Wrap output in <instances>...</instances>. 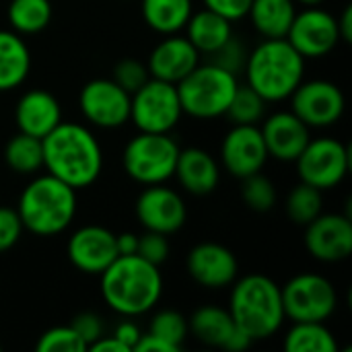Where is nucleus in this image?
Wrapping results in <instances>:
<instances>
[{
	"label": "nucleus",
	"mask_w": 352,
	"mask_h": 352,
	"mask_svg": "<svg viewBox=\"0 0 352 352\" xmlns=\"http://www.w3.org/2000/svg\"><path fill=\"white\" fill-rule=\"evenodd\" d=\"M144 23L161 33L171 35L186 27L188 19L194 12L192 0H142L140 2Z\"/></svg>",
	"instance_id": "bb28decb"
},
{
	"label": "nucleus",
	"mask_w": 352,
	"mask_h": 352,
	"mask_svg": "<svg viewBox=\"0 0 352 352\" xmlns=\"http://www.w3.org/2000/svg\"><path fill=\"white\" fill-rule=\"evenodd\" d=\"M241 198L245 202L248 208H252L254 212H268L274 208L276 204V188L272 184V179H268L266 175L254 173L241 179Z\"/></svg>",
	"instance_id": "473e14b6"
},
{
	"label": "nucleus",
	"mask_w": 352,
	"mask_h": 352,
	"mask_svg": "<svg viewBox=\"0 0 352 352\" xmlns=\"http://www.w3.org/2000/svg\"><path fill=\"white\" fill-rule=\"evenodd\" d=\"M54 16L50 0H10L8 23L19 35H35L43 31Z\"/></svg>",
	"instance_id": "c756f323"
},
{
	"label": "nucleus",
	"mask_w": 352,
	"mask_h": 352,
	"mask_svg": "<svg viewBox=\"0 0 352 352\" xmlns=\"http://www.w3.org/2000/svg\"><path fill=\"white\" fill-rule=\"evenodd\" d=\"M134 210L140 225L146 231H155L163 235L177 233L188 219V208L184 198L175 190L163 184L146 186L138 194Z\"/></svg>",
	"instance_id": "4468645a"
},
{
	"label": "nucleus",
	"mask_w": 352,
	"mask_h": 352,
	"mask_svg": "<svg viewBox=\"0 0 352 352\" xmlns=\"http://www.w3.org/2000/svg\"><path fill=\"white\" fill-rule=\"evenodd\" d=\"M188 39L200 54H214L221 45H225L233 37L231 21L217 14L210 8H202L198 12H192V16L186 23Z\"/></svg>",
	"instance_id": "5701e85b"
},
{
	"label": "nucleus",
	"mask_w": 352,
	"mask_h": 352,
	"mask_svg": "<svg viewBox=\"0 0 352 352\" xmlns=\"http://www.w3.org/2000/svg\"><path fill=\"white\" fill-rule=\"evenodd\" d=\"M23 223L16 212V208H6L0 206V254L12 250L19 239L23 237Z\"/></svg>",
	"instance_id": "58836bf2"
},
{
	"label": "nucleus",
	"mask_w": 352,
	"mask_h": 352,
	"mask_svg": "<svg viewBox=\"0 0 352 352\" xmlns=\"http://www.w3.org/2000/svg\"><path fill=\"white\" fill-rule=\"evenodd\" d=\"M229 314L235 326L254 342L272 338L287 320L280 287L266 274L235 278L229 295Z\"/></svg>",
	"instance_id": "7ed1b4c3"
},
{
	"label": "nucleus",
	"mask_w": 352,
	"mask_h": 352,
	"mask_svg": "<svg viewBox=\"0 0 352 352\" xmlns=\"http://www.w3.org/2000/svg\"><path fill=\"white\" fill-rule=\"evenodd\" d=\"M124 91H128L130 95L136 91V89H140L148 78H151V74H148V68H146V64H142V62H138V60H134V58H124V60H120L116 66H113V76H111Z\"/></svg>",
	"instance_id": "c9c22d12"
},
{
	"label": "nucleus",
	"mask_w": 352,
	"mask_h": 352,
	"mask_svg": "<svg viewBox=\"0 0 352 352\" xmlns=\"http://www.w3.org/2000/svg\"><path fill=\"white\" fill-rule=\"evenodd\" d=\"M266 99L258 95L248 82L237 85V91L225 111L231 124H258L266 111Z\"/></svg>",
	"instance_id": "2f4dec72"
},
{
	"label": "nucleus",
	"mask_w": 352,
	"mask_h": 352,
	"mask_svg": "<svg viewBox=\"0 0 352 352\" xmlns=\"http://www.w3.org/2000/svg\"><path fill=\"white\" fill-rule=\"evenodd\" d=\"M179 144L169 134L138 132L122 153V165L130 179L142 186L165 184L173 177Z\"/></svg>",
	"instance_id": "0eeeda50"
},
{
	"label": "nucleus",
	"mask_w": 352,
	"mask_h": 352,
	"mask_svg": "<svg viewBox=\"0 0 352 352\" xmlns=\"http://www.w3.org/2000/svg\"><path fill=\"white\" fill-rule=\"evenodd\" d=\"M31 70V54L16 31L0 29V93L23 85Z\"/></svg>",
	"instance_id": "b1692460"
},
{
	"label": "nucleus",
	"mask_w": 352,
	"mask_h": 352,
	"mask_svg": "<svg viewBox=\"0 0 352 352\" xmlns=\"http://www.w3.org/2000/svg\"><path fill=\"white\" fill-rule=\"evenodd\" d=\"M62 122V105L45 89H31L23 93L14 107V124L19 132L43 138Z\"/></svg>",
	"instance_id": "412c9836"
},
{
	"label": "nucleus",
	"mask_w": 352,
	"mask_h": 352,
	"mask_svg": "<svg viewBox=\"0 0 352 352\" xmlns=\"http://www.w3.org/2000/svg\"><path fill=\"white\" fill-rule=\"evenodd\" d=\"M0 349H2V346H0Z\"/></svg>",
	"instance_id": "8fccbe9b"
},
{
	"label": "nucleus",
	"mask_w": 352,
	"mask_h": 352,
	"mask_svg": "<svg viewBox=\"0 0 352 352\" xmlns=\"http://www.w3.org/2000/svg\"><path fill=\"white\" fill-rule=\"evenodd\" d=\"M186 268L194 283L212 291L231 287L239 276V262L235 254L214 241L194 245L188 254Z\"/></svg>",
	"instance_id": "a211bd4d"
},
{
	"label": "nucleus",
	"mask_w": 352,
	"mask_h": 352,
	"mask_svg": "<svg viewBox=\"0 0 352 352\" xmlns=\"http://www.w3.org/2000/svg\"><path fill=\"white\" fill-rule=\"evenodd\" d=\"M287 352H336L338 342L326 322H293L285 336Z\"/></svg>",
	"instance_id": "cd10ccee"
},
{
	"label": "nucleus",
	"mask_w": 352,
	"mask_h": 352,
	"mask_svg": "<svg viewBox=\"0 0 352 352\" xmlns=\"http://www.w3.org/2000/svg\"><path fill=\"white\" fill-rule=\"evenodd\" d=\"M297 14L295 0H252L248 16L264 39L287 37Z\"/></svg>",
	"instance_id": "393cba45"
},
{
	"label": "nucleus",
	"mask_w": 352,
	"mask_h": 352,
	"mask_svg": "<svg viewBox=\"0 0 352 352\" xmlns=\"http://www.w3.org/2000/svg\"><path fill=\"white\" fill-rule=\"evenodd\" d=\"M116 248H118V256H134L138 250V235L134 233L116 235Z\"/></svg>",
	"instance_id": "c03bdc74"
},
{
	"label": "nucleus",
	"mask_w": 352,
	"mask_h": 352,
	"mask_svg": "<svg viewBox=\"0 0 352 352\" xmlns=\"http://www.w3.org/2000/svg\"><path fill=\"white\" fill-rule=\"evenodd\" d=\"M148 332L171 342L173 346L182 349L186 338H188V320L175 311V309H163V311H157L153 318H151V324H148Z\"/></svg>",
	"instance_id": "72a5a7b5"
},
{
	"label": "nucleus",
	"mask_w": 352,
	"mask_h": 352,
	"mask_svg": "<svg viewBox=\"0 0 352 352\" xmlns=\"http://www.w3.org/2000/svg\"><path fill=\"white\" fill-rule=\"evenodd\" d=\"M254 344V340L245 334V332H241L239 328H235V332L231 334V338H229V342L225 344V351L229 352H243L248 351L250 346Z\"/></svg>",
	"instance_id": "49530a36"
},
{
	"label": "nucleus",
	"mask_w": 352,
	"mask_h": 352,
	"mask_svg": "<svg viewBox=\"0 0 352 352\" xmlns=\"http://www.w3.org/2000/svg\"><path fill=\"white\" fill-rule=\"evenodd\" d=\"M99 276L105 303L124 318L148 314L163 295V276L159 266L136 254L118 256Z\"/></svg>",
	"instance_id": "f03ea898"
},
{
	"label": "nucleus",
	"mask_w": 352,
	"mask_h": 352,
	"mask_svg": "<svg viewBox=\"0 0 352 352\" xmlns=\"http://www.w3.org/2000/svg\"><path fill=\"white\" fill-rule=\"evenodd\" d=\"M82 118L97 128L116 130L130 122V93L113 78H93L78 93Z\"/></svg>",
	"instance_id": "f8f14e48"
},
{
	"label": "nucleus",
	"mask_w": 352,
	"mask_h": 352,
	"mask_svg": "<svg viewBox=\"0 0 352 352\" xmlns=\"http://www.w3.org/2000/svg\"><path fill=\"white\" fill-rule=\"evenodd\" d=\"M43 169L74 190L93 186L103 171V148L82 124L60 122L41 138Z\"/></svg>",
	"instance_id": "f257e3e1"
},
{
	"label": "nucleus",
	"mask_w": 352,
	"mask_h": 352,
	"mask_svg": "<svg viewBox=\"0 0 352 352\" xmlns=\"http://www.w3.org/2000/svg\"><path fill=\"white\" fill-rule=\"evenodd\" d=\"M198 64H200V52L190 43L188 37L175 33L161 39L153 47L146 60V68L153 78L173 85L186 78Z\"/></svg>",
	"instance_id": "aec40b11"
},
{
	"label": "nucleus",
	"mask_w": 352,
	"mask_h": 352,
	"mask_svg": "<svg viewBox=\"0 0 352 352\" xmlns=\"http://www.w3.org/2000/svg\"><path fill=\"white\" fill-rule=\"evenodd\" d=\"M295 163L297 175L303 184L326 192L340 186L346 177L351 169V151L338 138H309Z\"/></svg>",
	"instance_id": "9d476101"
},
{
	"label": "nucleus",
	"mask_w": 352,
	"mask_h": 352,
	"mask_svg": "<svg viewBox=\"0 0 352 352\" xmlns=\"http://www.w3.org/2000/svg\"><path fill=\"white\" fill-rule=\"evenodd\" d=\"M173 177H177L179 186L186 192L194 196H206L217 190L221 179V167L217 159L204 148H179Z\"/></svg>",
	"instance_id": "4be33fe9"
},
{
	"label": "nucleus",
	"mask_w": 352,
	"mask_h": 352,
	"mask_svg": "<svg viewBox=\"0 0 352 352\" xmlns=\"http://www.w3.org/2000/svg\"><path fill=\"white\" fill-rule=\"evenodd\" d=\"M66 254L70 264L78 272L99 276L118 258L116 233L101 225L80 227L70 235L66 243Z\"/></svg>",
	"instance_id": "f3484780"
},
{
	"label": "nucleus",
	"mask_w": 352,
	"mask_h": 352,
	"mask_svg": "<svg viewBox=\"0 0 352 352\" xmlns=\"http://www.w3.org/2000/svg\"><path fill=\"white\" fill-rule=\"evenodd\" d=\"M338 23V33H340V41L351 43L352 39V6H346L340 14V19H336Z\"/></svg>",
	"instance_id": "de8ad7c7"
},
{
	"label": "nucleus",
	"mask_w": 352,
	"mask_h": 352,
	"mask_svg": "<svg viewBox=\"0 0 352 352\" xmlns=\"http://www.w3.org/2000/svg\"><path fill=\"white\" fill-rule=\"evenodd\" d=\"M268 161L262 132L256 124H233L221 144V163L233 177L260 173Z\"/></svg>",
	"instance_id": "2eb2a0df"
},
{
	"label": "nucleus",
	"mask_w": 352,
	"mask_h": 352,
	"mask_svg": "<svg viewBox=\"0 0 352 352\" xmlns=\"http://www.w3.org/2000/svg\"><path fill=\"white\" fill-rule=\"evenodd\" d=\"M202 2H204V8L214 10L217 14L225 16L231 23L248 16L250 4H252V0H202Z\"/></svg>",
	"instance_id": "a19ab883"
},
{
	"label": "nucleus",
	"mask_w": 352,
	"mask_h": 352,
	"mask_svg": "<svg viewBox=\"0 0 352 352\" xmlns=\"http://www.w3.org/2000/svg\"><path fill=\"white\" fill-rule=\"evenodd\" d=\"M113 338H118L128 351L132 352L134 351V346H136V342L140 340V336H142V332H140V328L134 324V322H122V324H118L116 326V330H113V334H111Z\"/></svg>",
	"instance_id": "37998d69"
},
{
	"label": "nucleus",
	"mask_w": 352,
	"mask_h": 352,
	"mask_svg": "<svg viewBox=\"0 0 352 352\" xmlns=\"http://www.w3.org/2000/svg\"><path fill=\"white\" fill-rule=\"evenodd\" d=\"M177 87L159 78H148L130 95V122L138 132L169 134L182 120Z\"/></svg>",
	"instance_id": "6e6552de"
},
{
	"label": "nucleus",
	"mask_w": 352,
	"mask_h": 352,
	"mask_svg": "<svg viewBox=\"0 0 352 352\" xmlns=\"http://www.w3.org/2000/svg\"><path fill=\"white\" fill-rule=\"evenodd\" d=\"M295 2H299V4H303V6H320L324 0H295Z\"/></svg>",
	"instance_id": "09e8293b"
},
{
	"label": "nucleus",
	"mask_w": 352,
	"mask_h": 352,
	"mask_svg": "<svg viewBox=\"0 0 352 352\" xmlns=\"http://www.w3.org/2000/svg\"><path fill=\"white\" fill-rule=\"evenodd\" d=\"M16 212L25 231L52 237L70 227L76 214V190L45 173L31 179L21 196Z\"/></svg>",
	"instance_id": "39448f33"
},
{
	"label": "nucleus",
	"mask_w": 352,
	"mask_h": 352,
	"mask_svg": "<svg viewBox=\"0 0 352 352\" xmlns=\"http://www.w3.org/2000/svg\"><path fill=\"white\" fill-rule=\"evenodd\" d=\"M248 85L266 101L276 103L293 95L305 76V58L283 37L264 39L248 54L245 66Z\"/></svg>",
	"instance_id": "20e7f679"
},
{
	"label": "nucleus",
	"mask_w": 352,
	"mask_h": 352,
	"mask_svg": "<svg viewBox=\"0 0 352 352\" xmlns=\"http://www.w3.org/2000/svg\"><path fill=\"white\" fill-rule=\"evenodd\" d=\"M305 227V248L311 258L334 264L352 254V221L349 214L322 212Z\"/></svg>",
	"instance_id": "dca6fc26"
},
{
	"label": "nucleus",
	"mask_w": 352,
	"mask_h": 352,
	"mask_svg": "<svg viewBox=\"0 0 352 352\" xmlns=\"http://www.w3.org/2000/svg\"><path fill=\"white\" fill-rule=\"evenodd\" d=\"M89 351L93 352H130L118 338H113V336H101L97 342H93L91 346H89Z\"/></svg>",
	"instance_id": "a18cd8bd"
},
{
	"label": "nucleus",
	"mask_w": 352,
	"mask_h": 352,
	"mask_svg": "<svg viewBox=\"0 0 352 352\" xmlns=\"http://www.w3.org/2000/svg\"><path fill=\"white\" fill-rule=\"evenodd\" d=\"M136 256H140L142 260L161 266L167 256H169V241L167 235L163 233H155V231H146L144 235L138 237V250Z\"/></svg>",
	"instance_id": "4c0bfd02"
},
{
	"label": "nucleus",
	"mask_w": 352,
	"mask_h": 352,
	"mask_svg": "<svg viewBox=\"0 0 352 352\" xmlns=\"http://www.w3.org/2000/svg\"><path fill=\"white\" fill-rule=\"evenodd\" d=\"M285 39L305 60L324 58L340 43L336 16L320 6H307L305 10L295 14Z\"/></svg>",
	"instance_id": "ddd939ff"
},
{
	"label": "nucleus",
	"mask_w": 352,
	"mask_h": 352,
	"mask_svg": "<svg viewBox=\"0 0 352 352\" xmlns=\"http://www.w3.org/2000/svg\"><path fill=\"white\" fill-rule=\"evenodd\" d=\"M285 210L295 225H301V227L309 225L316 217H320L324 212L322 190H318L309 184H303V182L297 184L287 196Z\"/></svg>",
	"instance_id": "7c9ffc66"
},
{
	"label": "nucleus",
	"mask_w": 352,
	"mask_h": 352,
	"mask_svg": "<svg viewBox=\"0 0 352 352\" xmlns=\"http://www.w3.org/2000/svg\"><path fill=\"white\" fill-rule=\"evenodd\" d=\"M260 132L268 157L283 163H295V159L301 155V151L307 146L311 138L309 126L303 120H299L293 111L272 113L270 118L264 120Z\"/></svg>",
	"instance_id": "6ab92c4d"
},
{
	"label": "nucleus",
	"mask_w": 352,
	"mask_h": 352,
	"mask_svg": "<svg viewBox=\"0 0 352 352\" xmlns=\"http://www.w3.org/2000/svg\"><path fill=\"white\" fill-rule=\"evenodd\" d=\"M4 163L16 175H33L43 167L41 138L16 132L4 146Z\"/></svg>",
	"instance_id": "c85d7f7f"
},
{
	"label": "nucleus",
	"mask_w": 352,
	"mask_h": 352,
	"mask_svg": "<svg viewBox=\"0 0 352 352\" xmlns=\"http://www.w3.org/2000/svg\"><path fill=\"white\" fill-rule=\"evenodd\" d=\"M237 85V74L206 62L198 64L175 87L184 113L196 120H214L225 116Z\"/></svg>",
	"instance_id": "423d86ee"
},
{
	"label": "nucleus",
	"mask_w": 352,
	"mask_h": 352,
	"mask_svg": "<svg viewBox=\"0 0 352 352\" xmlns=\"http://www.w3.org/2000/svg\"><path fill=\"white\" fill-rule=\"evenodd\" d=\"M235 328L237 326L229 309L217 305H204L196 309L188 320V330L192 332V336H196V340H200L202 344L214 349H225Z\"/></svg>",
	"instance_id": "a878e982"
},
{
	"label": "nucleus",
	"mask_w": 352,
	"mask_h": 352,
	"mask_svg": "<svg viewBox=\"0 0 352 352\" xmlns=\"http://www.w3.org/2000/svg\"><path fill=\"white\" fill-rule=\"evenodd\" d=\"M289 99L291 111L309 128H330L338 124L346 107L342 89L324 78L301 80Z\"/></svg>",
	"instance_id": "9b49d317"
},
{
	"label": "nucleus",
	"mask_w": 352,
	"mask_h": 352,
	"mask_svg": "<svg viewBox=\"0 0 352 352\" xmlns=\"http://www.w3.org/2000/svg\"><path fill=\"white\" fill-rule=\"evenodd\" d=\"M248 60V52L243 47V43L237 37H231L225 45H221L214 54H210V62L237 74L239 70H243Z\"/></svg>",
	"instance_id": "e433bc0d"
},
{
	"label": "nucleus",
	"mask_w": 352,
	"mask_h": 352,
	"mask_svg": "<svg viewBox=\"0 0 352 352\" xmlns=\"http://www.w3.org/2000/svg\"><path fill=\"white\" fill-rule=\"evenodd\" d=\"M179 351H182V349L173 346L171 342H167V340H163V338H159V336H155V334L146 332V334H142V336H140V340L136 342V346H134V351L132 352H179Z\"/></svg>",
	"instance_id": "79ce46f5"
},
{
	"label": "nucleus",
	"mask_w": 352,
	"mask_h": 352,
	"mask_svg": "<svg viewBox=\"0 0 352 352\" xmlns=\"http://www.w3.org/2000/svg\"><path fill=\"white\" fill-rule=\"evenodd\" d=\"M280 293L285 318L291 322H328L338 307L336 287L322 274H297Z\"/></svg>",
	"instance_id": "1a4fd4ad"
},
{
	"label": "nucleus",
	"mask_w": 352,
	"mask_h": 352,
	"mask_svg": "<svg viewBox=\"0 0 352 352\" xmlns=\"http://www.w3.org/2000/svg\"><path fill=\"white\" fill-rule=\"evenodd\" d=\"M70 326H72L74 332L80 336V340L87 344V351H89V346H91L93 342H97V340L103 336V332H105L103 320H101L97 314H93V311L78 314V316L70 322Z\"/></svg>",
	"instance_id": "ea45409f"
},
{
	"label": "nucleus",
	"mask_w": 352,
	"mask_h": 352,
	"mask_svg": "<svg viewBox=\"0 0 352 352\" xmlns=\"http://www.w3.org/2000/svg\"><path fill=\"white\" fill-rule=\"evenodd\" d=\"M39 352H85L87 344L72 326H58L47 330L35 344Z\"/></svg>",
	"instance_id": "f704fd0d"
}]
</instances>
